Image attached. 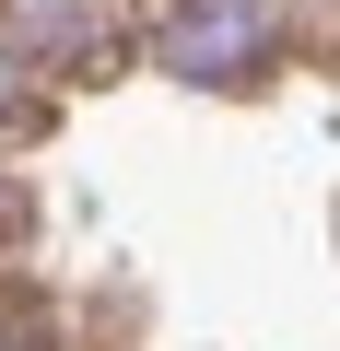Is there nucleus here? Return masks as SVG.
Returning a JSON list of instances; mask_svg holds the SVG:
<instances>
[{
	"mask_svg": "<svg viewBox=\"0 0 340 351\" xmlns=\"http://www.w3.org/2000/svg\"><path fill=\"white\" fill-rule=\"evenodd\" d=\"M152 47H164V71H188V82H247L282 47V24H270V0H164Z\"/></svg>",
	"mask_w": 340,
	"mask_h": 351,
	"instance_id": "1",
	"label": "nucleus"
},
{
	"mask_svg": "<svg viewBox=\"0 0 340 351\" xmlns=\"http://www.w3.org/2000/svg\"><path fill=\"white\" fill-rule=\"evenodd\" d=\"M129 12H141V0H0V36H24L36 59L82 71V59H106L129 36Z\"/></svg>",
	"mask_w": 340,
	"mask_h": 351,
	"instance_id": "2",
	"label": "nucleus"
},
{
	"mask_svg": "<svg viewBox=\"0 0 340 351\" xmlns=\"http://www.w3.org/2000/svg\"><path fill=\"white\" fill-rule=\"evenodd\" d=\"M36 106H47V94H36V47H24V36H0V129H24Z\"/></svg>",
	"mask_w": 340,
	"mask_h": 351,
	"instance_id": "3",
	"label": "nucleus"
}]
</instances>
